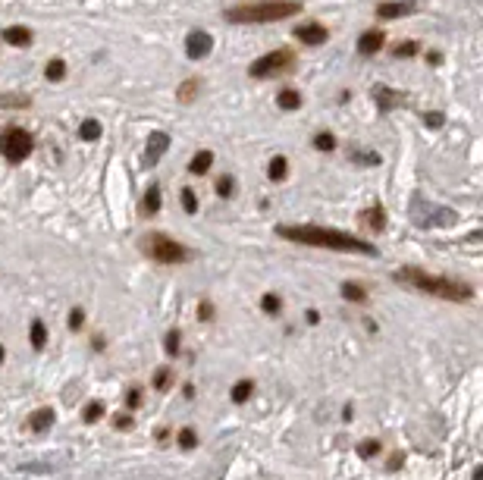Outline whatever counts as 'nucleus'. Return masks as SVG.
<instances>
[{
    "instance_id": "obj_1",
    "label": "nucleus",
    "mask_w": 483,
    "mask_h": 480,
    "mask_svg": "<svg viewBox=\"0 0 483 480\" xmlns=\"http://www.w3.org/2000/svg\"><path fill=\"white\" fill-rule=\"evenodd\" d=\"M276 236L289 239L298 245H314V248H330V252H355V254H377L371 242L358 236H349L342 229L327 226H276Z\"/></svg>"
},
{
    "instance_id": "obj_2",
    "label": "nucleus",
    "mask_w": 483,
    "mask_h": 480,
    "mask_svg": "<svg viewBox=\"0 0 483 480\" xmlns=\"http://www.w3.org/2000/svg\"><path fill=\"white\" fill-rule=\"evenodd\" d=\"M395 280L405 283V286L417 289V292H427V296H436V298H446V302H471L474 289L468 283H455L446 280V276H433L421 267H401L395 270Z\"/></svg>"
},
{
    "instance_id": "obj_3",
    "label": "nucleus",
    "mask_w": 483,
    "mask_h": 480,
    "mask_svg": "<svg viewBox=\"0 0 483 480\" xmlns=\"http://www.w3.org/2000/svg\"><path fill=\"white\" fill-rule=\"evenodd\" d=\"M301 13L298 0H254V3H238L226 10V23L236 25H254V23H280L289 16Z\"/></svg>"
},
{
    "instance_id": "obj_4",
    "label": "nucleus",
    "mask_w": 483,
    "mask_h": 480,
    "mask_svg": "<svg viewBox=\"0 0 483 480\" xmlns=\"http://www.w3.org/2000/svg\"><path fill=\"white\" fill-rule=\"evenodd\" d=\"M142 252L157 264H182L188 258V248L179 245L176 239H170L166 232H148L142 239Z\"/></svg>"
},
{
    "instance_id": "obj_5",
    "label": "nucleus",
    "mask_w": 483,
    "mask_h": 480,
    "mask_svg": "<svg viewBox=\"0 0 483 480\" xmlns=\"http://www.w3.org/2000/svg\"><path fill=\"white\" fill-rule=\"evenodd\" d=\"M0 154L10 163H23L32 154V135L19 126H7L0 132Z\"/></svg>"
},
{
    "instance_id": "obj_6",
    "label": "nucleus",
    "mask_w": 483,
    "mask_h": 480,
    "mask_svg": "<svg viewBox=\"0 0 483 480\" xmlns=\"http://www.w3.org/2000/svg\"><path fill=\"white\" fill-rule=\"evenodd\" d=\"M292 60H295V53H292L289 47L270 51L267 57H260L258 63L248 67V75H254V79H267V75H276V73H283V69H292Z\"/></svg>"
},
{
    "instance_id": "obj_7",
    "label": "nucleus",
    "mask_w": 483,
    "mask_h": 480,
    "mask_svg": "<svg viewBox=\"0 0 483 480\" xmlns=\"http://www.w3.org/2000/svg\"><path fill=\"white\" fill-rule=\"evenodd\" d=\"M210 47H214V38L208 35V32H192V35L186 38V53L188 60H204L210 53Z\"/></svg>"
},
{
    "instance_id": "obj_8",
    "label": "nucleus",
    "mask_w": 483,
    "mask_h": 480,
    "mask_svg": "<svg viewBox=\"0 0 483 480\" xmlns=\"http://www.w3.org/2000/svg\"><path fill=\"white\" fill-rule=\"evenodd\" d=\"M166 148H170V135H166V132H154V135H151L148 148H145V167H154V163L166 154Z\"/></svg>"
},
{
    "instance_id": "obj_9",
    "label": "nucleus",
    "mask_w": 483,
    "mask_h": 480,
    "mask_svg": "<svg viewBox=\"0 0 483 480\" xmlns=\"http://www.w3.org/2000/svg\"><path fill=\"white\" fill-rule=\"evenodd\" d=\"M327 35H330L327 25H320V23H308V25H298L295 29V38L301 45H323Z\"/></svg>"
},
{
    "instance_id": "obj_10",
    "label": "nucleus",
    "mask_w": 483,
    "mask_h": 480,
    "mask_svg": "<svg viewBox=\"0 0 483 480\" xmlns=\"http://www.w3.org/2000/svg\"><path fill=\"white\" fill-rule=\"evenodd\" d=\"M411 10H414L411 0H386V3L377 7V16L380 19H399V16H408Z\"/></svg>"
},
{
    "instance_id": "obj_11",
    "label": "nucleus",
    "mask_w": 483,
    "mask_h": 480,
    "mask_svg": "<svg viewBox=\"0 0 483 480\" xmlns=\"http://www.w3.org/2000/svg\"><path fill=\"white\" fill-rule=\"evenodd\" d=\"M383 41H386V35L377 32V29H371V32H364V35L358 38V51L364 53V57H371V53L383 51Z\"/></svg>"
},
{
    "instance_id": "obj_12",
    "label": "nucleus",
    "mask_w": 483,
    "mask_h": 480,
    "mask_svg": "<svg viewBox=\"0 0 483 480\" xmlns=\"http://www.w3.org/2000/svg\"><path fill=\"white\" fill-rule=\"evenodd\" d=\"M3 41L13 47H29L32 45V29H25V25H10V29H3Z\"/></svg>"
},
{
    "instance_id": "obj_13",
    "label": "nucleus",
    "mask_w": 483,
    "mask_h": 480,
    "mask_svg": "<svg viewBox=\"0 0 483 480\" xmlns=\"http://www.w3.org/2000/svg\"><path fill=\"white\" fill-rule=\"evenodd\" d=\"M51 424H53V411H51V408H38V411H32V418H29V430H32V433H47V430H51Z\"/></svg>"
},
{
    "instance_id": "obj_14",
    "label": "nucleus",
    "mask_w": 483,
    "mask_h": 480,
    "mask_svg": "<svg viewBox=\"0 0 483 480\" xmlns=\"http://www.w3.org/2000/svg\"><path fill=\"white\" fill-rule=\"evenodd\" d=\"M160 201H164V195H160V185H151L148 192H145V198H142V214L145 217H154L157 211H160Z\"/></svg>"
},
{
    "instance_id": "obj_15",
    "label": "nucleus",
    "mask_w": 483,
    "mask_h": 480,
    "mask_svg": "<svg viewBox=\"0 0 483 480\" xmlns=\"http://www.w3.org/2000/svg\"><path fill=\"white\" fill-rule=\"evenodd\" d=\"M361 220H364V226H367V229H373V232H380V229L386 226V214H383V207H380V204L367 207Z\"/></svg>"
},
{
    "instance_id": "obj_16",
    "label": "nucleus",
    "mask_w": 483,
    "mask_h": 480,
    "mask_svg": "<svg viewBox=\"0 0 483 480\" xmlns=\"http://www.w3.org/2000/svg\"><path fill=\"white\" fill-rule=\"evenodd\" d=\"M276 104H280L283 110H298V107H301V95H298L295 88H286L276 95Z\"/></svg>"
},
{
    "instance_id": "obj_17",
    "label": "nucleus",
    "mask_w": 483,
    "mask_h": 480,
    "mask_svg": "<svg viewBox=\"0 0 483 480\" xmlns=\"http://www.w3.org/2000/svg\"><path fill=\"white\" fill-rule=\"evenodd\" d=\"M342 296H345V298H349V302H358V304H361V302H367V289L364 286H361V283H342Z\"/></svg>"
},
{
    "instance_id": "obj_18",
    "label": "nucleus",
    "mask_w": 483,
    "mask_h": 480,
    "mask_svg": "<svg viewBox=\"0 0 483 480\" xmlns=\"http://www.w3.org/2000/svg\"><path fill=\"white\" fill-rule=\"evenodd\" d=\"M251 392H254L251 380H238V383L232 386V402H236V405H245V402L251 399Z\"/></svg>"
},
{
    "instance_id": "obj_19",
    "label": "nucleus",
    "mask_w": 483,
    "mask_h": 480,
    "mask_svg": "<svg viewBox=\"0 0 483 480\" xmlns=\"http://www.w3.org/2000/svg\"><path fill=\"white\" fill-rule=\"evenodd\" d=\"M210 163H214V154H210V151H198V154H195V160H192V167H188V170H192L195 176H204V173L210 170Z\"/></svg>"
},
{
    "instance_id": "obj_20",
    "label": "nucleus",
    "mask_w": 483,
    "mask_h": 480,
    "mask_svg": "<svg viewBox=\"0 0 483 480\" xmlns=\"http://www.w3.org/2000/svg\"><path fill=\"white\" fill-rule=\"evenodd\" d=\"M373 97H377L380 110H393L395 104L401 101V95H395V91H389V88H377V91H373Z\"/></svg>"
},
{
    "instance_id": "obj_21",
    "label": "nucleus",
    "mask_w": 483,
    "mask_h": 480,
    "mask_svg": "<svg viewBox=\"0 0 483 480\" xmlns=\"http://www.w3.org/2000/svg\"><path fill=\"white\" fill-rule=\"evenodd\" d=\"M286 173H289V163H286V157H273L267 167V176L273 179V182H280V179H286Z\"/></svg>"
},
{
    "instance_id": "obj_22",
    "label": "nucleus",
    "mask_w": 483,
    "mask_h": 480,
    "mask_svg": "<svg viewBox=\"0 0 483 480\" xmlns=\"http://www.w3.org/2000/svg\"><path fill=\"white\" fill-rule=\"evenodd\" d=\"M198 88H201V82L198 79H188V82H182V88H179V101L182 104H192L195 97H198Z\"/></svg>"
},
{
    "instance_id": "obj_23",
    "label": "nucleus",
    "mask_w": 483,
    "mask_h": 480,
    "mask_svg": "<svg viewBox=\"0 0 483 480\" xmlns=\"http://www.w3.org/2000/svg\"><path fill=\"white\" fill-rule=\"evenodd\" d=\"M45 75H47V82H60L63 75H66V63H63L60 57H53L51 63L45 67Z\"/></svg>"
},
{
    "instance_id": "obj_24",
    "label": "nucleus",
    "mask_w": 483,
    "mask_h": 480,
    "mask_svg": "<svg viewBox=\"0 0 483 480\" xmlns=\"http://www.w3.org/2000/svg\"><path fill=\"white\" fill-rule=\"evenodd\" d=\"M79 139H85V141L101 139V123L97 119H85L82 126H79Z\"/></svg>"
},
{
    "instance_id": "obj_25",
    "label": "nucleus",
    "mask_w": 483,
    "mask_h": 480,
    "mask_svg": "<svg viewBox=\"0 0 483 480\" xmlns=\"http://www.w3.org/2000/svg\"><path fill=\"white\" fill-rule=\"evenodd\" d=\"M29 339H32V346H35V348H45L47 346V330H45V324H41V320H35V324H32Z\"/></svg>"
},
{
    "instance_id": "obj_26",
    "label": "nucleus",
    "mask_w": 483,
    "mask_h": 480,
    "mask_svg": "<svg viewBox=\"0 0 483 480\" xmlns=\"http://www.w3.org/2000/svg\"><path fill=\"white\" fill-rule=\"evenodd\" d=\"M182 207H186V214H198V198H195V192L192 189H182Z\"/></svg>"
},
{
    "instance_id": "obj_27",
    "label": "nucleus",
    "mask_w": 483,
    "mask_h": 480,
    "mask_svg": "<svg viewBox=\"0 0 483 480\" xmlns=\"http://www.w3.org/2000/svg\"><path fill=\"white\" fill-rule=\"evenodd\" d=\"M260 308L267 311V314H280V308H283V302H280V296H273V292H267V296H264V302H260Z\"/></svg>"
},
{
    "instance_id": "obj_28",
    "label": "nucleus",
    "mask_w": 483,
    "mask_h": 480,
    "mask_svg": "<svg viewBox=\"0 0 483 480\" xmlns=\"http://www.w3.org/2000/svg\"><path fill=\"white\" fill-rule=\"evenodd\" d=\"M101 418H104V405H101V402H88V408H85V421L95 424V421H101Z\"/></svg>"
},
{
    "instance_id": "obj_29",
    "label": "nucleus",
    "mask_w": 483,
    "mask_h": 480,
    "mask_svg": "<svg viewBox=\"0 0 483 480\" xmlns=\"http://www.w3.org/2000/svg\"><path fill=\"white\" fill-rule=\"evenodd\" d=\"M179 446H182V449H195V446H198V436H195L192 427L179 430Z\"/></svg>"
},
{
    "instance_id": "obj_30",
    "label": "nucleus",
    "mask_w": 483,
    "mask_h": 480,
    "mask_svg": "<svg viewBox=\"0 0 483 480\" xmlns=\"http://www.w3.org/2000/svg\"><path fill=\"white\" fill-rule=\"evenodd\" d=\"M314 148H317V151H333L336 148V139L330 132H320L317 139H314Z\"/></svg>"
},
{
    "instance_id": "obj_31",
    "label": "nucleus",
    "mask_w": 483,
    "mask_h": 480,
    "mask_svg": "<svg viewBox=\"0 0 483 480\" xmlns=\"http://www.w3.org/2000/svg\"><path fill=\"white\" fill-rule=\"evenodd\" d=\"M170 370H166V368H160V370H154V386H157V389H170Z\"/></svg>"
},
{
    "instance_id": "obj_32",
    "label": "nucleus",
    "mask_w": 483,
    "mask_h": 480,
    "mask_svg": "<svg viewBox=\"0 0 483 480\" xmlns=\"http://www.w3.org/2000/svg\"><path fill=\"white\" fill-rule=\"evenodd\" d=\"M395 57H414V53H417V45H414V41H401V45H395Z\"/></svg>"
},
{
    "instance_id": "obj_33",
    "label": "nucleus",
    "mask_w": 483,
    "mask_h": 480,
    "mask_svg": "<svg viewBox=\"0 0 483 480\" xmlns=\"http://www.w3.org/2000/svg\"><path fill=\"white\" fill-rule=\"evenodd\" d=\"M232 189H236V182H232L230 176H223V179H220V182H216V195H220V198H230V195H232Z\"/></svg>"
},
{
    "instance_id": "obj_34",
    "label": "nucleus",
    "mask_w": 483,
    "mask_h": 480,
    "mask_svg": "<svg viewBox=\"0 0 483 480\" xmlns=\"http://www.w3.org/2000/svg\"><path fill=\"white\" fill-rule=\"evenodd\" d=\"M0 104H7V107H29V97L25 95H7V97H0Z\"/></svg>"
},
{
    "instance_id": "obj_35",
    "label": "nucleus",
    "mask_w": 483,
    "mask_h": 480,
    "mask_svg": "<svg viewBox=\"0 0 483 480\" xmlns=\"http://www.w3.org/2000/svg\"><path fill=\"white\" fill-rule=\"evenodd\" d=\"M85 324V311L82 308H73L69 311V330H79Z\"/></svg>"
},
{
    "instance_id": "obj_36",
    "label": "nucleus",
    "mask_w": 483,
    "mask_h": 480,
    "mask_svg": "<svg viewBox=\"0 0 483 480\" xmlns=\"http://www.w3.org/2000/svg\"><path fill=\"white\" fill-rule=\"evenodd\" d=\"M166 355H179V330L166 333Z\"/></svg>"
},
{
    "instance_id": "obj_37",
    "label": "nucleus",
    "mask_w": 483,
    "mask_h": 480,
    "mask_svg": "<svg viewBox=\"0 0 483 480\" xmlns=\"http://www.w3.org/2000/svg\"><path fill=\"white\" fill-rule=\"evenodd\" d=\"M132 414H116V418H113V427H116V430H129V427H132Z\"/></svg>"
},
{
    "instance_id": "obj_38",
    "label": "nucleus",
    "mask_w": 483,
    "mask_h": 480,
    "mask_svg": "<svg viewBox=\"0 0 483 480\" xmlns=\"http://www.w3.org/2000/svg\"><path fill=\"white\" fill-rule=\"evenodd\" d=\"M358 452H361L364 458H371V455H377V452H380V443H377V440H371V443H364Z\"/></svg>"
},
{
    "instance_id": "obj_39",
    "label": "nucleus",
    "mask_w": 483,
    "mask_h": 480,
    "mask_svg": "<svg viewBox=\"0 0 483 480\" xmlns=\"http://www.w3.org/2000/svg\"><path fill=\"white\" fill-rule=\"evenodd\" d=\"M138 402H142V392H138V389H129V392H126V405H129V408H138Z\"/></svg>"
},
{
    "instance_id": "obj_40",
    "label": "nucleus",
    "mask_w": 483,
    "mask_h": 480,
    "mask_svg": "<svg viewBox=\"0 0 483 480\" xmlns=\"http://www.w3.org/2000/svg\"><path fill=\"white\" fill-rule=\"evenodd\" d=\"M198 317H201V320H210V317H214V308H210L208 302H201V304H198Z\"/></svg>"
},
{
    "instance_id": "obj_41",
    "label": "nucleus",
    "mask_w": 483,
    "mask_h": 480,
    "mask_svg": "<svg viewBox=\"0 0 483 480\" xmlns=\"http://www.w3.org/2000/svg\"><path fill=\"white\" fill-rule=\"evenodd\" d=\"M424 123H427V126H443V113H427V117H424Z\"/></svg>"
},
{
    "instance_id": "obj_42",
    "label": "nucleus",
    "mask_w": 483,
    "mask_h": 480,
    "mask_svg": "<svg viewBox=\"0 0 483 480\" xmlns=\"http://www.w3.org/2000/svg\"><path fill=\"white\" fill-rule=\"evenodd\" d=\"M3 358H7V352H3V346H0V361H3Z\"/></svg>"
}]
</instances>
